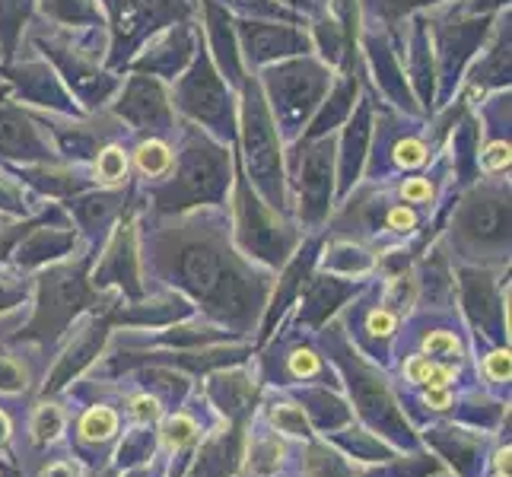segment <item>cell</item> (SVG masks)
<instances>
[{"instance_id": "9", "label": "cell", "mask_w": 512, "mask_h": 477, "mask_svg": "<svg viewBox=\"0 0 512 477\" xmlns=\"http://www.w3.org/2000/svg\"><path fill=\"white\" fill-rule=\"evenodd\" d=\"M433 366H436V363H430L427 357H414V360L408 363V369H404V373H408L411 382H423V385H427V382H430V373H433Z\"/></svg>"}, {"instance_id": "14", "label": "cell", "mask_w": 512, "mask_h": 477, "mask_svg": "<svg viewBox=\"0 0 512 477\" xmlns=\"http://www.w3.org/2000/svg\"><path fill=\"white\" fill-rule=\"evenodd\" d=\"M388 223H392L395 229H404V233H408V229L414 226V214H411V210L398 207V210H392V214H388Z\"/></svg>"}, {"instance_id": "11", "label": "cell", "mask_w": 512, "mask_h": 477, "mask_svg": "<svg viewBox=\"0 0 512 477\" xmlns=\"http://www.w3.org/2000/svg\"><path fill=\"white\" fill-rule=\"evenodd\" d=\"M134 417H137L140 423L156 420V417H160V408H156V401H153V398H137V401H134Z\"/></svg>"}, {"instance_id": "8", "label": "cell", "mask_w": 512, "mask_h": 477, "mask_svg": "<svg viewBox=\"0 0 512 477\" xmlns=\"http://www.w3.org/2000/svg\"><path fill=\"white\" fill-rule=\"evenodd\" d=\"M191 433H194V423H191L188 417H175V420L169 423V443H172V446L188 443Z\"/></svg>"}, {"instance_id": "12", "label": "cell", "mask_w": 512, "mask_h": 477, "mask_svg": "<svg viewBox=\"0 0 512 477\" xmlns=\"http://www.w3.org/2000/svg\"><path fill=\"white\" fill-rule=\"evenodd\" d=\"M404 198H408V201H427L430 198V185L427 182H423V179H414V182H408V185H404Z\"/></svg>"}, {"instance_id": "5", "label": "cell", "mask_w": 512, "mask_h": 477, "mask_svg": "<svg viewBox=\"0 0 512 477\" xmlns=\"http://www.w3.org/2000/svg\"><path fill=\"white\" fill-rule=\"evenodd\" d=\"M290 369H293V376H315L319 373V357L309 350H299L290 357Z\"/></svg>"}, {"instance_id": "16", "label": "cell", "mask_w": 512, "mask_h": 477, "mask_svg": "<svg viewBox=\"0 0 512 477\" xmlns=\"http://www.w3.org/2000/svg\"><path fill=\"white\" fill-rule=\"evenodd\" d=\"M506 163H509V147H506V144H497V147H490L487 166H506Z\"/></svg>"}, {"instance_id": "3", "label": "cell", "mask_w": 512, "mask_h": 477, "mask_svg": "<svg viewBox=\"0 0 512 477\" xmlns=\"http://www.w3.org/2000/svg\"><path fill=\"white\" fill-rule=\"evenodd\" d=\"M99 175H102V179H109V182L121 179V175H125V156H121L118 150H105L99 156Z\"/></svg>"}, {"instance_id": "4", "label": "cell", "mask_w": 512, "mask_h": 477, "mask_svg": "<svg viewBox=\"0 0 512 477\" xmlns=\"http://www.w3.org/2000/svg\"><path fill=\"white\" fill-rule=\"evenodd\" d=\"M61 430V414L55 408H45L39 417H35V439H51Z\"/></svg>"}, {"instance_id": "18", "label": "cell", "mask_w": 512, "mask_h": 477, "mask_svg": "<svg viewBox=\"0 0 512 477\" xmlns=\"http://www.w3.org/2000/svg\"><path fill=\"white\" fill-rule=\"evenodd\" d=\"M497 465H500V471H506V474H509V449H506V452H500Z\"/></svg>"}, {"instance_id": "7", "label": "cell", "mask_w": 512, "mask_h": 477, "mask_svg": "<svg viewBox=\"0 0 512 477\" xmlns=\"http://www.w3.org/2000/svg\"><path fill=\"white\" fill-rule=\"evenodd\" d=\"M423 347H427L430 353H458V341L452 338V334H446V331L430 334V338L423 341Z\"/></svg>"}, {"instance_id": "13", "label": "cell", "mask_w": 512, "mask_h": 477, "mask_svg": "<svg viewBox=\"0 0 512 477\" xmlns=\"http://www.w3.org/2000/svg\"><path fill=\"white\" fill-rule=\"evenodd\" d=\"M392 328H395V318L388 315V312H373V315H369V331H373V334H388Z\"/></svg>"}, {"instance_id": "1", "label": "cell", "mask_w": 512, "mask_h": 477, "mask_svg": "<svg viewBox=\"0 0 512 477\" xmlns=\"http://www.w3.org/2000/svg\"><path fill=\"white\" fill-rule=\"evenodd\" d=\"M115 427H118V417L109 408H96L83 417L80 433H83V439H105L115 433Z\"/></svg>"}, {"instance_id": "17", "label": "cell", "mask_w": 512, "mask_h": 477, "mask_svg": "<svg viewBox=\"0 0 512 477\" xmlns=\"http://www.w3.org/2000/svg\"><path fill=\"white\" fill-rule=\"evenodd\" d=\"M7 433H10V423H7V417H4V414H0V443H4V439H7Z\"/></svg>"}, {"instance_id": "15", "label": "cell", "mask_w": 512, "mask_h": 477, "mask_svg": "<svg viewBox=\"0 0 512 477\" xmlns=\"http://www.w3.org/2000/svg\"><path fill=\"white\" fill-rule=\"evenodd\" d=\"M449 392H446V388H430V392H427V404H430V408H449Z\"/></svg>"}, {"instance_id": "19", "label": "cell", "mask_w": 512, "mask_h": 477, "mask_svg": "<svg viewBox=\"0 0 512 477\" xmlns=\"http://www.w3.org/2000/svg\"><path fill=\"white\" fill-rule=\"evenodd\" d=\"M500 477H503V474H500Z\"/></svg>"}, {"instance_id": "10", "label": "cell", "mask_w": 512, "mask_h": 477, "mask_svg": "<svg viewBox=\"0 0 512 477\" xmlns=\"http://www.w3.org/2000/svg\"><path fill=\"white\" fill-rule=\"evenodd\" d=\"M487 373H490V379H497V382L509 379V353L506 350L493 353V357L487 360Z\"/></svg>"}, {"instance_id": "6", "label": "cell", "mask_w": 512, "mask_h": 477, "mask_svg": "<svg viewBox=\"0 0 512 477\" xmlns=\"http://www.w3.org/2000/svg\"><path fill=\"white\" fill-rule=\"evenodd\" d=\"M423 159H427V150H423V144H417V140H404V144H398L401 166H420Z\"/></svg>"}, {"instance_id": "2", "label": "cell", "mask_w": 512, "mask_h": 477, "mask_svg": "<svg viewBox=\"0 0 512 477\" xmlns=\"http://www.w3.org/2000/svg\"><path fill=\"white\" fill-rule=\"evenodd\" d=\"M137 163H140V169H144L147 175H160V172L169 169L172 156H169V150L163 144H144V147L137 150Z\"/></svg>"}]
</instances>
